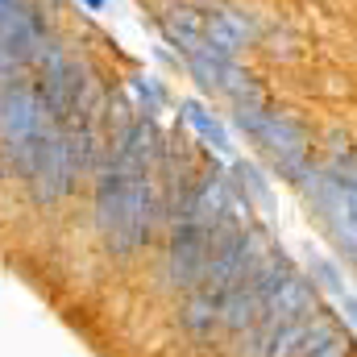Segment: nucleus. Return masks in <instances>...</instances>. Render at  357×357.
<instances>
[{
  "label": "nucleus",
  "mask_w": 357,
  "mask_h": 357,
  "mask_svg": "<svg viewBox=\"0 0 357 357\" xmlns=\"http://www.w3.org/2000/svg\"><path fill=\"white\" fill-rule=\"evenodd\" d=\"M91 225L112 258H133L158 229L154 171H121L112 158L91 175Z\"/></svg>",
  "instance_id": "f257e3e1"
},
{
  "label": "nucleus",
  "mask_w": 357,
  "mask_h": 357,
  "mask_svg": "<svg viewBox=\"0 0 357 357\" xmlns=\"http://www.w3.org/2000/svg\"><path fill=\"white\" fill-rule=\"evenodd\" d=\"M250 142L258 146V158L270 167V175L291 183V187L316 162V137H312L307 121L299 112H287V108H270V116L254 129Z\"/></svg>",
  "instance_id": "f03ea898"
},
{
  "label": "nucleus",
  "mask_w": 357,
  "mask_h": 357,
  "mask_svg": "<svg viewBox=\"0 0 357 357\" xmlns=\"http://www.w3.org/2000/svg\"><path fill=\"white\" fill-rule=\"evenodd\" d=\"M50 112H46V100L33 79L17 75L8 88H0V146L4 154L13 158V167L21 171V162L29 158L33 142L50 129Z\"/></svg>",
  "instance_id": "7ed1b4c3"
},
{
  "label": "nucleus",
  "mask_w": 357,
  "mask_h": 357,
  "mask_svg": "<svg viewBox=\"0 0 357 357\" xmlns=\"http://www.w3.org/2000/svg\"><path fill=\"white\" fill-rule=\"evenodd\" d=\"M295 187H299V195L307 199V208H312V216L320 220V229L328 233V241L337 245V254H341L349 266H357V216L349 212V204H345L341 178L328 175L320 162H312Z\"/></svg>",
  "instance_id": "20e7f679"
},
{
  "label": "nucleus",
  "mask_w": 357,
  "mask_h": 357,
  "mask_svg": "<svg viewBox=\"0 0 357 357\" xmlns=\"http://www.w3.org/2000/svg\"><path fill=\"white\" fill-rule=\"evenodd\" d=\"M216 233H220V225H208V220H178L167 229V282L175 291L187 295V291L204 287L208 266H212V250H216Z\"/></svg>",
  "instance_id": "39448f33"
},
{
  "label": "nucleus",
  "mask_w": 357,
  "mask_h": 357,
  "mask_svg": "<svg viewBox=\"0 0 357 357\" xmlns=\"http://www.w3.org/2000/svg\"><path fill=\"white\" fill-rule=\"evenodd\" d=\"M250 42H258V29H254V21L245 13H237L229 4H220V8L208 13V29H204V46L208 50H216L225 59H237Z\"/></svg>",
  "instance_id": "423d86ee"
},
{
  "label": "nucleus",
  "mask_w": 357,
  "mask_h": 357,
  "mask_svg": "<svg viewBox=\"0 0 357 357\" xmlns=\"http://www.w3.org/2000/svg\"><path fill=\"white\" fill-rule=\"evenodd\" d=\"M178 324L191 333V337H212L220 328V303L204 291H187L183 303H178Z\"/></svg>",
  "instance_id": "0eeeda50"
},
{
  "label": "nucleus",
  "mask_w": 357,
  "mask_h": 357,
  "mask_svg": "<svg viewBox=\"0 0 357 357\" xmlns=\"http://www.w3.org/2000/svg\"><path fill=\"white\" fill-rule=\"evenodd\" d=\"M229 63H233V59H225V54H216V50H208V46H199L195 54L183 59L187 75L195 79V88L204 91V96H220V75H225Z\"/></svg>",
  "instance_id": "6e6552de"
},
{
  "label": "nucleus",
  "mask_w": 357,
  "mask_h": 357,
  "mask_svg": "<svg viewBox=\"0 0 357 357\" xmlns=\"http://www.w3.org/2000/svg\"><path fill=\"white\" fill-rule=\"evenodd\" d=\"M178 108H183V121H187V125H191V129L216 150V154H233V142H229V129L220 125V116H212L199 100H183Z\"/></svg>",
  "instance_id": "1a4fd4ad"
},
{
  "label": "nucleus",
  "mask_w": 357,
  "mask_h": 357,
  "mask_svg": "<svg viewBox=\"0 0 357 357\" xmlns=\"http://www.w3.org/2000/svg\"><path fill=\"white\" fill-rule=\"evenodd\" d=\"M307 278L316 282V291H324V295H333V299H341L349 287H345V278H341V266L333 262V258H324L320 250H307Z\"/></svg>",
  "instance_id": "9d476101"
},
{
  "label": "nucleus",
  "mask_w": 357,
  "mask_h": 357,
  "mask_svg": "<svg viewBox=\"0 0 357 357\" xmlns=\"http://www.w3.org/2000/svg\"><path fill=\"white\" fill-rule=\"evenodd\" d=\"M229 178H233V187H237L250 204L258 199L262 208H270V183L262 178V171H258L254 162H241V158H237V162H233V175H229Z\"/></svg>",
  "instance_id": "9b49d317"
},
{
  "label": "nucleus",
  "mask_w": 357,
  "mask_h": 357,
  "mask_svg": "<svg viewBox=\"0 0 357 357\" xmlns=\"http://www.w3.org/2000/svg\"><path fill=\"white\" fill-rule=\"evenodd\" d=\"M162 21H171V25H178V29L204 38V29H208V8H199V4H191V0H175V4H167Z\"/></svg>",
  "instance_id": "f8f14e48"
},
{
  "label": "nucleus",
  "mask_w": 357,
  "mask_h": 357,
  "mask_svg": "<svg viewBox=\"0 0 357 357\" xmlns=\"http://www.w3.org/2000/svg\"><path fill=\"white\" fill-rule=\"evenodd\" d=\"M129 91L137 96V112H142V116H158L162 104H167V88H162L158 79H150V75H133V79H129Z\"/></svg>",
  "instance_id": "ddd939ff"
},
{
  "label": "nucleus",
  "mask_w": 357,
  "mask_h": 357,
  "mask_svg": "<svg viewBox=\"0 0 357 357\" xmlns=\"http://www.w3.org/2000/svg\"><path fill=\"white\" fill-rule=\"evenodd\" d=\"M337 303H341V316H345V324H354V328H357V295H354V291H345Z\"/></svg>",
  "instance_id": "4468645a"
},
{
  "label": "nucleus",
  "mask_w": 357,
  "mask_h": 357,
  "mask_svg": "<svg viewBox=\"0 0 357 357\" xmlns=\"http://www.w3.org/2000/svg\"><path fill=\"white\" fill-rule=\"evenodd\" d=\"M79 4H84L88 13H104V4H108V0H79Z\"/></svg>",
  "instance_id": "2eb2a0df"
},
{
  "label": "nucleus",
  "mask_w": 357,
  "mask_h": 357,
  "mask_svg": "<svg viewBox=\"0 0 357 357\" xmlns=\"http://www.w3.org/2000/svg\"><path fill=\"white\" fill-rule=\"evenodd\" d=\"M191 4H199V8H220L225 0H191Z\"/></svg>",
  "instance_id": "dca6fc26"
},
{
  "label": "nucleus",
  "mask_w": 357,
  "mask_h": 357,
  "mask_svg": "<svg viewBox=\"0 0 357 357\" xmlns=\"http://www.w3.org/2000/svg\"><path fill=\"white\" fill-rule=\"evenodd\" d=\"M167 4H175V0H167Z\"/></svg>",
  "instance_id": "f3484780"
}]
</instances>
